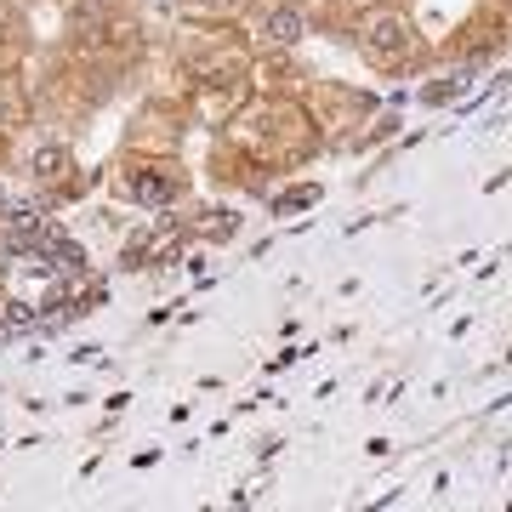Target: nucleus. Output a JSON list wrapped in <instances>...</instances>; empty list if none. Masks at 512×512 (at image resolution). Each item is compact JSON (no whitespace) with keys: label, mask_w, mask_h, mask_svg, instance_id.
I'll use <instances>...</instances> for the list:
<instances>
[{"label":"nucleus","mask_w":512,"mask_h":512,"mask_svg":"<svg viewBox=\"0 0 512 512\" xmlns=\"http://www.w3.org/2000/svg\"><path fill=\"white\" fill-rule=\"evenodd\" d=\"M359 40H365L370 63H399V57L410 52V23H404L399 12H370Z\"/></svg>","instance_id":"f257e3e1"},{"label":"nucleus","mask_w":512,"mask_h":512,"mask_svg":"<svg viewBox=\"0 0 512 512\" xmlns=\"http://www.w3.org/2000/svg\"><path fill=\"white\" fill-rule=\"evenodd\" d=\"M171 194H177V183H171V177H137V200L143 205H154V200H171Z\"/></svg>","instance_id":"7ed1b4c3"},{"label":"nucleus","mask_w":512,"mask_h":512,"mask_svg":"<svg viewBox=\"0 0 512 512\" xmlns=\"http://www.w3.org/2000/svg\"><path fill=\"white\" fill-rule=\"evenodd\" d=\"M256 35L274 40V46H285V40H302V18H296L291 6H262V12H256Z\"/></svg>","instance_id":"f03ea898"},{"label":"nucleus","mask_w":512,"mask_h":512,"mask_svg":"<svg viewBox=\"0 0 512 512\" xmlns=\"http://www.w3.org/2000/svg\"><path fill=\"white\" fill-rule=\"evenodd\" d=\"M57 165H69V154H63V148H40V154H35L40 177H57Z\"/></svg>","instance_id":"20e7f679"}]
</instances>
